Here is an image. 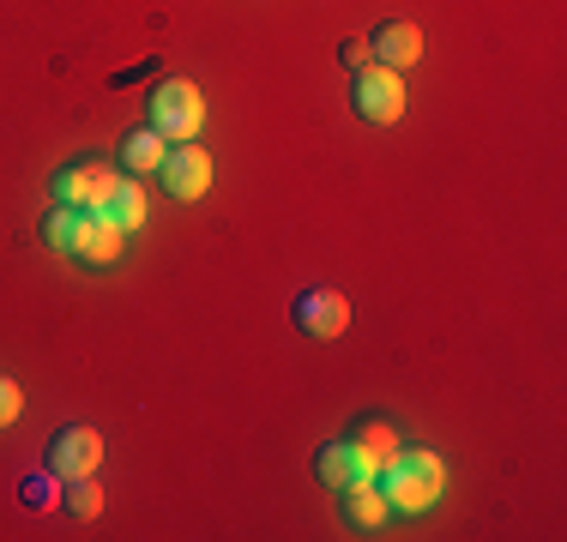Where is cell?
Instances as JSON below:
<instances>
[{
	"mask_svg": "<svg viewBox=\"0 0 567 542\" xmlns=\"http://www.w3.org/2000/svg\"><path fill=\"white\" fill-rule=\"evenodd\" d=\"M97 465H103V434L97 428H61L55 440H49V470H55L61 482L97 477Z\"/></svg>",
	"mask_w": 567,
	"mask_h": 542,
	"instance_id": "obj_6",
	"label": "cell"
},
{
	"mask_svg": "<svg viewBox=\"0 0 567 542\" xmlns=\"http://www.w3.org/2000/svg\"><path fill=\"white\" fill-rule=\"evenodd\" d=\"M103 211H110L115 223L133 236V229L145 223V181H140V175H133V181H115V187H110V199H103Z\"/></svg>",
	"mask_w": 567,
	"mask_h": 542,
	"instance_id": "obj_14",
	"label": "cell"
},
{
	"mask_svg": "<svg viewBox=\"0 0 567 542\" xmlns=\"http://www.w3.org/2000/svg\"><path fill=\"white\" fill-rule=\"evenodd\" d=\"M350 103H357L362 121L393 127V121L404 115V79L393 73V66H381V61H362L357 79H350Z\"/></svg>",
	"mask_w": 567,
	"mask_h": 542,
	"instance_id": "obj_3",
	"label": "cell"
},
{
	"mask_svg": "<svg viewBox=\"0 0 567 542\" xmlns=\"http://www.w3.org/2000/svg\"><path fill=\"white\" fill-rule=\"evenodd\" d=\"M344 519L357 524L362 536H374L386 524V494H381V482H357V488H344Z\"/></svg>",
	"mask_w": 567,
	"mask_h": 542,
	"instance_id": "obj_12",
	"label": "cell"
},
{
	"mask_svg": "<svg viewBox=\"0 0 567 542\" xmlns=\"http://www.w3.org/2000/svg\"><path fill=\"white\" fill-rule=\"evenodd\" d=\"M339 54H344V61H350V66H362V61H369V43H344Z\"/></svg>",
	"mask_w": 567,
	"mask_h": 542,
	"instance_id": "obj_19",
	"label": "cell"
},
{
	"mask_svg": "<svg viewBox=\"0 0 567 542\" xmlns=\"http://www.w3.org/2000/svg\"><path fill=\"white\" fill-rule=\"evenodd\" d=\"M121 248H127V229H121L110 211H103V206H85V211H79L73 248H66L79 265H115Z\"/></svg>",
	"mask_w": 567,
	"mask_h": 542,
	"instance_id": "obj_4",
	"label": "cell"
},
{
	"mask_svg": "<svg viewBox=\"0 0 567 542\" xmlns=\"http://www.w3.org/2000/svg\"><path fill=\"white\" fill-rule=\"evenodd\" d=\"M19 410H24V392L12 386L7 374H0V428H12V423H19Z\"/></svg>",
	"mask_w": 567,
	"mask_h": 542,
	"instance_id": "obj_18",
	"label": "cell"
},
{
	"mask_svg": "<svg viewBox=\"0 0 567 542\" xmlns=\"http://www.w3.org/2000/svg\"><path fill=\"white\" fill-rule=\"evenodd\" d=\"M381 494H386V507H399V512H423V507H435L441 500V488H447V465H441L429 446H399L393 452V465H381Z\"/></svg>",
	"mask_w": 567,
	"mask_h": 542,
	"instance_id": "obj_1",
	"label": "cell"
},
{
	"mask_svg": "<svg viewBox=\"0 0 567 542\" xmlns=\"http://www.w3.org/2000/svg\"><path fill=\"white\" fill-rule=\"evenodd\" d=\"M374 61L381 66H393V73H404V66L416 61V54H423V31H416L411 19H393V24H381V31H374Z\"/></svg>",
	"mask_w": 567,
	"mask_h": 542,
	"instance_id": "obj_10",
	"label": "cell"
},
{
	"mask_svg": "<svg viewBox=\"0 0 567 542\" xmlns=\"http://www.w3.org/2000/svg\"><path fill=\"white\" fill-rule=\"evenodd\" d=\"M296 325H302L308 337H320V344H332L350 325V302L339 290H302L296 295Z\"/></svg>",
	"mask_w": 567,
	"mask_h": 542,
	"instance_id": "obj_8",
	"label": "cell"
},
{
	"mask_svg": "<svg viewBox=\"0 0 567 542\" xmlns=\"http://www.w3.org/2000/svg\"><path fill=\"white\" fill-rule=\"evenodd\" d=\"M61 500H66V512H73V519H97V512H103V488H97V477H73Z\"/></svg>",
	"mask_w": 567,
	"mask_h": 542,
	"instance_id": "obj_16",
	"label": "cell"
},
{
	"mask_svg": "<svg viewBox=\"0 0 567 542\" xmlns=\"http://www.w3.org/2000/svg\"><path fill=\"white\" fill-rule=\"evenodd\" d=\"M145 115H152V127L164 133L169 145H187L206 127V97H199L187 79H157L152 97H145Z\"/></svg>",
	"mask_w": 567,
	"mask_h": 542,
	"instance_id": "obj_2",
	"label": "cell"
},
{
	"mask_svg": "<svg viewBox=\"0 0 567 542\" xmlns=\"http://www.w3.org/2000/svg\"><path fill=\"white\" fill-rule=\"evenodd\" d=\"M61 500V482H49V470H37V477H24V507H55Z\"/></svg>",
	"mask_w": 567,
	"mask_h": 542,
	"instance_id": "obj_17",
	"label": "cell"
},
{
	"mask_svg": "<svg viewBox=\"0 0 567 542\" xmlns=\"http://www.w3.org/2000/svg\"><path fill=\"white\" fill-rule=\"evenodd\" d=\"M164 194L175 199H206L212 194V157H206V145H169V157H164Z\"/></svg>",
	"mask_w": 567,
	"mask_h": 542,
	"instance_id": "obj_7",
	"label": "cell"
},
{
	"mask_svg": "<svg viewBox=\"0 0 567 542\" xmlns=\"http://www.w3.org/2000/svg\"><path fill=\"white\" fill-rule=\"evenodd\" d=\"M79 211H85V206H61V199H55V206H49L43 211V241H49V248H73V229H79Z\"/></svg>",
	"mask_w": 567,
	"mask_h": 542,
	"instance_id": "obj_15",
	"label": "cell"
},
{
	"mask_svg": "<svg viewBox=\"0 0 567 542\" xmlns=\"http://www.w3.org/2000/svg\"><path fill=\"white\" fill-rule=\"evenodd\" d=\"M315 477L332 488V494H344V488H357V482H374V465L357 452L350 440H327L315 452Z\"/></svg>",
	"mask_w": 567,
	"mask_h": 542,
	"instance_id": "obj_9",
	"label": "cell"
},
{
	"mask_svg": "<svg viewBox=\"0 0 567 542\" xmlns=\"http://www.w3.org/2000/svg\"><path fill=\"white\" fill-rule=\"evenodd\" d=\"M110 187H115V169H110V163L79 157V163H66V169H55L49 194H55L61 206H103V199H110Z\"/></svg>",
	"mask_w": 567,
	"mask_h": 542,
	"instance_id": "obj_5",
	"label": "cell"
},
{
	"mask_svg": "<svg viewBox=\"0 0 567 542\" xmlns=\"http://www.w3.org/2000/svg\"><path fill=\"white\" fill-rule=\"evenodd\" d=\"M350 446H357V452L374 465V477H381V465H393V452H399V428L381 423V416H369V423H357Z\"/></svg>",
	"mask_w": 567,
	"mask_h": 542,
	"instance_id": "obj_13",
	"label": "cell"
},
{
	"mask_svg": "<svg viewBox=\"0 0 567 542\" xmlns=\"http://www.w3.org/2000/svg\"><path fill=\"white\" fill-rule=\"evenodd\" d=\"M164 157H169V139L152 127V121L121 139V169H127V175H157V169H164Z\"/></svg>",
	"mask_w": 567,
	"mask_h": 542,
	"instance_id": "obj_11",
	"label": "cell"
}]
</instances>
